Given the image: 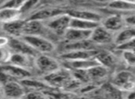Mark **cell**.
Segmentation results:
<instances>
[{
  "mask_svg": "<svg viewBox=\"0 0 135 99\" xmlns=\"http://www.w3.org/2000/svg\"><path fill=\"white\" fill-rule=\"evenodd\" d=\"M91 34H92V31L81 30V29L70 27L66 31L62 38H63V42L83 41V40L90 39Z\"/></svg>",
  "mask_w": 135,
  "mask_h": 99,
  "instance_id": "cell-19",
  "label": "cell"
},
{
  "mask_svg": "<svg viewBox=\"0 0 135 99\" xmlns=\"http://www.w3.org/2000/svg\"><path fill=\"white\" fill-rule=\"evenodd\" d=\"M123 1H126V2L133 3V4H135V0H123Z\"/></svg>",
  "mask_w": 135,
  "mask_h": 99,
  "instance_id": "cell-37",
  "label": "cell"
},
{
  "mask_svg": "<svg viewBox=\"0 0 135 99\" xmlns=\"http://www.w3.org/2000/svg\"><path fill=\"white\" fill-rule=\"evenodd\" d=\"M62 66L56 58L48 54H38L34 58V68L43 76L48 75L56 71Z\"/></svg>",
  "mask_w": 135,
  "mask_h": 99,
  "instance_id": "cell-4",
  "label": "cell"
},
{
  "mask_svg": "<svg viewBox=\"0 0 135 99\" xmlns=\"http://www.w3.org/2000/svg\"><path fill=\"white\" fill-rule=\"evenodd\" d=\"M99 24H100L99 22H95V21H85V20L71 18V19H70V27L81 29V30L93 31L94 28H95V27H97Z\"/></svg>",
  "mask_w": 135,
  "mask_h": 99,
  "instance_id": "cell-26",
  "label": "cell"
},
{
  "mask_svg": "<svg viewBox=\"0 0 135 99\" xmlns=\"http://www.w3.org/2000/svg\"><path fill=\"white\" fill-rule=\"evenodd\" d=\"M0 96H3V93H2V86L0 85Z\"/></svg>",
  "mask_w": 135,
  "mask_h": 99,
  "instance_id": "cell-38",
  "label": "cell"
},
{
  "mask_svg": "<svg viewBox=\"0 0 135 99\" xmlns=\"http://www.w3.org/2000/svg\"><path fill=\"white\" fill-rule=\"evenodd\" d=\"M67 13L71 18L85 20V21H95V22H99V23H101V21L104 19V17L100 13L90 10L75 8V10H67Z\"/></svg>",
  "mask_w": 135,
  "mask_h": 99,
  "instance_id": "cell-12",
  "label": "cell"
},
{
  "mask_svg": "<svg viewBox=\"0 0 135 99\" xmlns=\"http://www.w3.org/2000/svg\"><path fill=\"white\" fill-rule=\"evenodd\" d=\"M24 97L28 98H47L44 91H26Z\"/></svg>",
  "mask_w": 135,
  "mask_h": 99,
  "instance_id": "cell-31",
  "label": "cell"
},
{
  "mask_svg": "<svg viewBox=\"0 0 135 99\" xmlns=\"http://www.w3.org/2000/svg\"><path fill=\"white\" fill-rule=\"evenodd\" d=\"M109 10L121 12H133L135 11V4L123 1V0H113L112 2L107 5Z\"/></svg>",
  "mask_w": 135,
  "mask_h": 99,
  "instance_id": "cell-25",
  "label": "cell"
},
{
  "mask_svg": "<svg viewBox=\"0 0 135 99\" xmlns=\"http://www.w3.org/2000/svg\"><path fill=\"white\" fill-rule=\"evenodd\" d=\"M110 82L126 93L135 89V74L131 70L120 69L112 75Z\"/></svg>",
  "mask_w": 135,
  "mask_h": 99,
  "instance_id": "cell-2",
  "label": "cell"
},
{
  "mask_svg": "<svg viewBox=\"0 0 135 99\" xmlns=\"http://www.w3.org/2000/svg\"><path fill=\"white\" fill-rule=\"evenodd\" d=\"M120 58L127 67L135 68V51L129 49H121Z\"/></svg>",
  "mask_w": 135,
  "mask_h": 99,
  "instance_id": "cell-27",
  "label": "cell"
},
{
  "mask_svg": "<svg viewBox=\"0 0 135 99\" xmlns=\"http://www.w3.org/2000/svg\"><path fill=\"white\" fill-rule=\"evenodd\" d=\"M45 2L49 5V6L53 7H57L58 5H63L69 1V0H45Z\"/></svg>",
  "mask_w": 135,
  "mask_h": 99,
  "instance_id": "cell-34",
  "label": "cell"
},
{
  "mask_svg": "<svg viewBox=\"0 0 135 99\" xmlns=\"http://www.w3.org/2000/svg\"><path fill=\"white\" fill-rule=\"evenodd\" d=\"M8 42H9V37L0 35V47L8 46Z\"/></svg>",
  "mask_w": 135,
  "mask_h": 99,
  "instance_id": "cell-35",
  "label": "cell"
},
{
  "mask_svg": "<svg viewBox=\"0 0 135 99\" xmlns=\"http://www.w3.org/2000/svg\"><path fill=\"white\" fill-rule=\"evenodd\" d=\"M70 19H71V17L66 11L45 21V24L47 27V29L51 32H53L55 35L62 37L66 32V31L70 28Z\"/></svg>",
  "mask_w": 135,
  "mask_h": 99,
  "instance_id": "cell-5",
  "label": "cell"
},
{
  "mask_svg": "<svg viewBox=\"0 0 135 99\" xmlns=\"http://www.w3.org/2000/svg\"><path fill=\"white\" fill-rule=\"evenodd\" d=\"M114 39L115 34L105 29L101 23L92 31V34L90 37V40L96 46L108 45L110 44H114Z\"/></svg>",
  "mask_w": 135,
  "mask_h": 99,
  "instance_id": "cell-6",
  "label": "cell"
},
{
  "mask_svg": "<svg viewBox=\"0 0 135 99\" xmlns=\"http://www.w3.org/2000/svg\"><path fill=\"white\" fill-rule=\"evenodd\" d=\"M26 89L20 81L12 80L2 85V93L4 97L8 98H22Z\"/></svg>",
  "mask_w": 135,
  "mask_h": 99,
  "instance_id": "cell-8",
  "label": "cell"
},
{
  "mask_svg": "<svg viewBox=\"0 0 135 99\" xmlns=\"http://www.w3.org/2000/svg\"><path fill=\"white\" fill-rule=\"evenodd\" d=\"M40 2V0H26L25 3L23 4L22 8H21V12L22 14V16L25 13L28 12H32V10L36 8V6L38 5V3Z\"/></svg>",
  "mask_w": 135,
  "mask_h": 99,
  "instance_id": "cell-29",
  "label": "cell"
},
{
  "mask_svg": "<svg viewBox=\"0 0 135 99\" xmlns=\"http://www.w3.org/2000/svg\"><path fill=\"white\" fill-rule=\"evenodd\" d=\"M98 49H90V50H72L60 53V59L62 61L68 60H78L84 58H94Z\"/></svg>",
  "mask_w": 135,
  "mask_h": 99,
  "instance_id": "cell-15",
  "label": "cell"
},
{
  "mask_svg": "<svg viewBox=\"0 0 135 99\" xmlns=\"http://www.w3.org/2000/svg\"><path fill=\"white\" fill-rule=\"evenodd\" d=\"M72 78H73V75L71 73V70L62 65L56 71L44 76L43 80L52 88L65 90Z\"/></svg>",
  "mask_w": 135,
  "mask_h": 99,
  "instance_id": "cell-1",
  "label": "cell"
},
{
  "mask_svg": "<svg viewBox=\"0 0 135 99\" xmlns=\"http://www.w3.org/2000/svg\"><path fill=\"white\" fill-rule=\"evenodd\" d=\"M25 1H26V0H6L0 7L21 10V8H22Z\"/></svg>",
  "mask_w": 135,
  "mask_h": 99,
  "instance_id": "cell-28",
  "label": "cell"
},
{
  "mask_svg": "<svg viewBox=\"0 0 135 99\" xmlns=\"http://www.w3.org/2000/svg\"><path fill=\"white\" fill-rule=\"evenodd\" d=\"M25 20L18 19L9 22L3 23L2 30L10 37H21L24 31Z\"/></svg>",
  "mask_w": 135,
  "mask_h": 99,
  "instance_id": "cell-14",
  "label": "cell"
},
{
  "mask_svg": "<svg viewBox=\"0 0 135 99\" xmlns=\"http://www.w3.org/2000/svg\"><path fill=\"white\" fill-rule=\"evenodd\" d=\"M0 68L4 71H6L11 78L17 81H21L23 79L29 78V77H32V73L31 70L27 69H23V68L18 67V66L12 65V64H5V65L0 66Z\"/></svg>",
  "mask_w": 135,
  "mask_h": 99,
  "instance_id": "cell-17",
  "label": "cell"
},
{
  "mask_svg": "<svg viewBox=\"0 0 135 99\" xmlns=\"http://www.w3.org/2000/svg\"><path fill=\"white\" fill-rule=\"evenodd\" d=\"M11 53V50L8 48V46L0 47V66L8 63Z\"/></svg>",
  "mask_w": 135,
  "mask_h": 99,
  "instance_id": "cell-30",
  "label": "cell"
},
{
  "mask_svg": "<svg viewBox=\"0 0 135 99\" xmlns=\"http://www.w3.org/2000/svg\"><path fill=\"white\" fill-rule=\"evenodd\" d=\"M135 38V26L131 25H126L120 32L115 34L114 39V45L118 46V45H124L128 42L131 41Z\"/></svg>",
  "mask_w": 135,
  "mask_h": 99,
  "instance_id": "cell-22",
  "label": "cell"
},
{
  "mask_svg": "<svg viewBox=\"0 0 135 99\" xmlns=\"http://www.w3.org/2000/svg\"><path fill=\"white\" fill-rule=\"evenodd\" d=\"M116 47L118 50H121V49H129V50L135 51V38L133 40H131V41L124 44V45H118V46H116Z\"/></svg>",
  "mask_w": 135,
  "mask_h": 99,
  "instance_id": "cell-32",
  "label": "cell"
},
{
  "mask_svg": "<svg viewBox=\"0 0 135 99\" xmlns=\"http://www.w3.org/2000/svg\"><path fill=\"white\" fill-rule=\"evenodd\" d=\"M22 14L21 10L0 7V23H7L9 21L21 19Z\"/></svg>",
  "mask_w": 135,
  "mask_h": 99,
  "instance_id": "cell-24",
  "label": "cell"
},
{
  "mask_svg": "<svg viewBox=\"0 0 135 99\" xmlns=\"http://www.w3.org/2000/svg\"><path fill=\"white\" fill-rule=\"evenodd\" d=\"M90 49H98L97 46L89 40H83V41H74V42H63L61 47V53L72 50H90Z\"/></svg>",
  "mask_w": 135,
  "mask_h": 99,
  "instance_id": "cell-21",
  "label": "cell"
},
{
  "mask_svg": "<svg viewBox=\"0 0 135 99\" xmlns=\"http://www.w3.org/2000/svg\"><path fill=\"white\" fill-rule=\"evenodd\" d=\"M23 86L25 87L26 91H46V90L51 89V86H49L44 80H37L33 79L32 77L23 79L20 81Z\"/></svg>",
  "mask_w": 135,
  "mask_h": 99,
  "instance_id": "cell-23",
  "label": "cell"
},
{
  "mask_svg": "<svg viewBox=\"0 0 135 99\" xmlns=\"http://www.w3.org/2000/svg\"><path fill=\"white\" fill-rule=\"evenodd\" d=\"M94 2L96 3H100V4H105V5H107L108 3L112 2L113 0H94Z\"/></svg>",
  "mask_w": 135,
  "mask_h": 99,
  "instance_id": "cell-36",
  "label": "cell"
},
{
  "mask_svg": "<svg viewBox=\"0 0 135 99\" xmlns=\"http://www.w3.org/2000/svg\"><path fill=\"white\" fill-rule=\"evenodd\" d=\"M87 72H88L91 82L97 84L107 80V77L109 76V73H110V69H107L105 66L101 65V64H98V65H95L91 69H89Z\"/></svg>",
  "mask_w": 135,
  "mask_h": 99,
  "instance_id": "cell-20",
  "label": "cell"
},
{
  "mask_svg": "<svg viewBox=\"0 0 135 99\" xmlns=\"http://www.w3.org/2000/svg\"><path fill=\"white\" fill-rule=\"evenodd\" d=\"M45 32H51L44 21L25 20L23 35H42L45 37ZM22 35V36H23Z\"/></svg>",
  "mask_w": 135,
  "mask_h": 99,
  "instance_id": "cell-11",
  "label": "cell"
},
{
  "mask_svg": "<svg viewBox=\"0 0 135 99\" xmlns=\"http://www.w3.org/2000/svg\"><path fill=\"white\" fill-rule=\"evenodd\" d=\"M8 48L11 50V52L21 53V54L32 56L33 58H35L38 55V53L21 37H9Z\"/></svg>",
  "mask_w": 135,
  "mask_h": 99,
  "instance_id": "cell-9",
  "label": "cell"
},
{
  "mask_svg": "<svg viewBox=\"0 0 135 99\" xmlns=\"http://www.w3.org/2000/svg\"><path fill=\"white\" fill-rule=\"evenodd\" d=\"M67 10H64L63 8H59V7L48 6L31 12L27 20H34V21H40L45 22V21H48V20L52 19V18L56 17V16L59 15L61 13H64Z\"/></svg>",
  "mask_w": 135,
  "mask_h": 99,
  "instance_id": "cell-7",
  "label": "cell"
},
{
  "mask_svg": "<svg viewBox=\"0 0 135 99\" xmlns=\"http://www.w3.org/2000/svg\"><path fill=\"white\" fill-rule=\"evenodd\" d=\"M8 63L31 70L32 68H34V58L29 55L12 52Z\"/></svg>",
  "mask_w": 135,
  "mask_h": 99,
  "instance_id": "cell-16",
  "label": "cell"
},
{
  "mask_svg": "<svg viewBox=\"0 0 135 99\" xmlns=\"http://www.w3.org/2000/svg\"><path fill=\"white\" fill-rule=\"evenodd\" d=\"M98 64L99 62L96 60L95 56H94V58H84V59L63 61L62 65L70 69V70H88L89 69L95 65H98Z\"/></svg>",
  "mask_w": 135,
  "mask_h": 99,
  "instance_id": "cell-13",
  "label": "cell"
},
{
  "mask_svg": "<svg viewBox=\"0 0 135 99\" xmlns=\"http://www.w3.org/2000/svg\"><path fill=\"white\" fill-rule=\"evenodd\" d=\"M101 24L105 29H107L115 34L120 32L127 25L124 16L120 15V14H113V15L107 17L105 19H103V21H101Z\"/></svg>",
  "mask_w": 135,
  "mask_h": 99,
  "instance_id": "cell-10",
  "label": "cell"
},
{
  "mask_svg": "<svg viewBox=\"0 0 135 99\" xmlns=\"http://www.w3.org/2000/svg\"><path fill=\"white\" fill-rule=\"evenodd\" d=\"M125 21L127 25L135 26V13H129L128 15L124 16Z\"/></svg>",
  "mask_w": 135,
  "mask_h": 99,
  "instance_id": "cell-33",
  "label": "cell"
},
{
  "mask_svg": "<svg viewBox=\"0 0 135 99\" xmlns=\"http://www.w3.org/2000/svg\"><path fill=\"white\" fill-rule=\"evenodd\" d=\"M27 44L31 45L38 54H52L56 51V45L49 38L42 35H23L21 36Z\"/></svg>",
  "mask_w": 135,
  "mask_h": 99,
  "instance_id": "cell-3",
  "label": "cell"
},
{
  "mask_svg": "<svg viewBox=\"0 0 135 99\" xmlns=\"http://www.w3.org/2000/svg\"><path fill=\"white\" fill-rule=\"evenodd\" d=\"M95 58L99 62V64L107 67L110 70L116 68V66L118 63V59L116 55L108 50H99L98 49L95 54Z\"/></svg>",
  "mask_w": 135,
  "mask_h": 99,
  "instance_id": "cell-18",
  "label": "cell"
}]
</instances>
